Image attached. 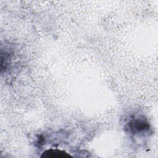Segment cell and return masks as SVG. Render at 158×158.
<instances>
[{"label":"cell","mask_w":158,"mask_h":158,"mask_svg":"<svg viewBox=\"0 0 158 158\" xmlns=\"http://www.w3.org/2000/svg\"><path fill=\"white\" fill-rule=\"evenodd\" d=\"M41 157L47 158H67L72 156L64 151L50 149L45 151Z\"/></svg>","instance_id":"obj_2"},{"label":"cell","mask_w":158,"mask_h":158,"mask_svg":"<svg viewBox=\"0 0 158 158\" xmlns=\"http://www.w3.org/2000/svg\"><path fill=\"white\" fill-rule=\"evenodd\" d=\"M128 132L133 135H148L151 131V125L146 118L142 115H133L126 125Z\"/></svg>","instance_id":"obj_1"}]
</instances>
